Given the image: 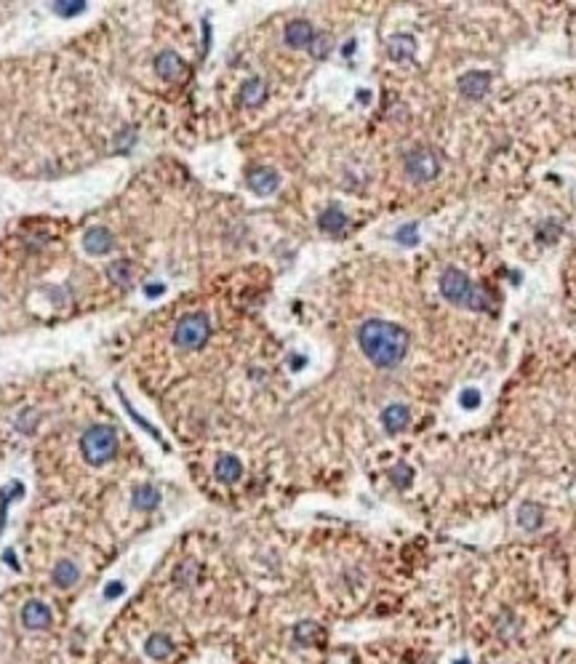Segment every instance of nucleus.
<instances>
[{
  "instance_id": "26",
  "label": "nucleus",
  "mask_w": 576,
  "mask_h": 664,
  "mask_svg": "<svg viewBox=\"0 0 576 664\" xmlns=\"http://www.w3.org/2000/svg\"><path fill=\"white\" fill-rule=\"evenodd\" d=\"M51 8L59 13V16H78V13H83L88 6H85L83 0H59V3H54Z\"/></svg>"
},
{
  "instance_id": "28",
  "label": "nucleus",
  "mask_w": 576,
  "mask_h": 664,
  "mask_svg": "<svg viewBox=\"0 0 576 664\" xmlns=\"http://www.w3.org/2000/svg\"><path fill=\"white\" fill-rule=\"evenodd\" d=\"M536 238H539L541 243H552L555 238H560V224H558V222H547V224H541L539 232H536Z\"/></svg>"
},
{
  "instance_id": "8",
  "label": "nucleus",
  "mask_w": 576,
  "mask_h": 664,
  "mask_svg": "<svg viewBox=\"0 0 576 664\" xmlns=\"http://www.w3.org/2000/svg\"><path fill=\"white\" fill-rule=\"evenodd\" d=\"M488 88H491V75L488 73H480V70H475V73H467L459 78V91H462V97L467 99H483L486 94H488Z\"/></svg>"
},
{
  "instance_id": "32",
  "label": "nucleus",
  "mask_w": 576,
  "mask_h": 664,
  "mask_svg": "<svg viewBox=\"0 0 576 664\" xmlns=\"http://www.w3.org/2000/svg\"><path fill=\"white\" fill-rule=\"evenodd\" d=\"M160 291H163V289H160V286H150V289H147V294H150V296H157Z\"/></svg>"
},
{
  "instance_id": "18",
  "label": "nucleus",
  "mask_w": 576,
  "mask_h": 664,
  "mask_svg": "<svg viewBox=\"0 0 576 664\" xmlns=\"http://www.w3.org/2000/svg\"><path fill=\"white\" fill-rule=\"evenodd\" d=\"M144 653L150 656V659H168L171 653H174V640L168 638V635H163V632H155V635H150L147 638V643H144Z\"/></svg>"
},
{
  "instance_id": "15",
  "label": "nucleus",
  "mask_w": 576,
  "mask_h": 664,
  "mask_svg": "<svg viewBox=\"0 0 576 664\" xmlns=\"http://www.w3.org/2000/svg\"><path fill=\"white\" fill-rule=\"evenodd\" d=\"M131 505H133V509H139V512H152V509L160 505V491L150 483L136 485L131 494Z\"/></svg>"
},
{
  "instance_id": "33",
  "label": "nucleus",
  "mask_w": 576,
  "mask_h": 664,
  "mask_svg": "<svg viewBox=\"0 0 576 664\" xmlns=\"http://www.w3.org/2000/svg\"><path fill=\"white\" fill-rule=\"evenodd\" d=\"M456 664H467V662H464V659H462V662H456Z\"/></svg>"
},
{
  "instance_id": "29",
  "label": "nucleus",
  "mask_w": 576,
  "mask_h": 664,
  "mask_svg": "<svg viewBox=\"0 0 576 664\" xmlns=\"http://www.w3.org/2000/svg\"><path fill=\"white\" fill-rule=\"evenodd\" d=\"M123 581H109L107 587H104V600H115V598H120L123 595Z\"/></svg>"
},
{
  "instance_id": "21",
  "label": "nucleus",
  "mask_w": 576,
  "mask_h": 664,
  "mask_svg": "<svg viewBox=\"0 0 576 664\" xmlns=\"http://www.w3.org/2000/svg\"><path fill=\"white\" fill-rule=\"evenodd\" d=\"M320 638H323V629H320V624H315V622H299V624L294 627V640H296L299 646H315V643H320Z\"/></svg>"
},
{
  "instance_id": "3",
  "label": "nucleus",
  "mask_w": 576,
  "mask_h": 664,
  "mask_svg": "<svg viewBox=\"0 0 576 664\" xmlns=\"http://www.w3.org/2000/svg\"><path fill=\"white\" fill-rule=\"evenodd\" d=\"M80 451L91 467H102L118 454V433L109 424H94L80 437Z\"/></svg>"
},
{
  "instance_id": "12",
  "label": "nucleus",
  "mask_w": 576,
  "mask_h": 664,
  "mask_svg": "<svg viewBox=\"0 0 576 664\" xmlns=\"http://www.w3.org/2000/svg\"><path fill=\"white\" fill-rule=\"evenodd\" d=\"M408 422H411V414H408V409L400 406V403H392V406H387V409L382 411V424L390 435L403 433L408 427Z\"/></svg>"
},
{
  "instance_id": "23",
  "label": "nucleus",
  "mask_w": 576,
  "mask_h": 664,
  "mask_svg": "<svg viewBox=\"0 0 576 664\" xmlns=\"http://www.w3.org/2000/svg\"><path fill=\"white\" fill-rule=\"evenodd\" d=\"M331 49H334V37L328 35V32H315V37H312V56L315 59H325L328 54H331Z\"/></svg>"
},
{
  "instance_id": "31",
  "label": "nucleus",
  "mask_w": 576,
  "mask_h": 664,
  "mask_svg": "<svg viewBox=\"0 0 576 664\" xmlns=\"http://www.w3.org/2000/svg\"><path fill=\"white\" fill-rule=\"evenodd\" d=\"M3 557H6V563H11L13 568H19V563H16V560H13V555H11V550H8V553H6Z\"/></svg>"
},
{
  "instance_id": "2",
  "label": "nucleus",
  "mask_w": 576,
  "mask_h": 664,
  "mask_svg": "<svg viewBox=\"0 0 576 664\" xmlns=\"http://www.w3.org/2000/svg\"><path fill=\"white\" fill-rule=\"evenodd\" d=\"M440 294H443L445 302L456 304V307H464V310H472V313H491L493 310V299L491 294L486 291V286L472 283L456 267H448L440 275Z\"/></svg>"
},
{
  "instance_id": "9",
  "label": "nucleus",
  "mask_w": 576,
  "mask_h": 664,
  "mask_svg": "<svg viewBox=\"0 0 576 664\" xmlns=\"http://www.w3.org/2000/svg\"><path fill=\"white\" fill-rule=\"evenodd\" d=\"M112 246H115V238H112V232H109L107 227H88V230H85L83 248L91 256L107 254V251H112Z\"/></svg>"
},
{
  "instance_id": "19",
  "label": "nucleus",
  "mask_w": 576,
  "mask_h": 664,
  "mask_svg": "<svg viewBox=\"0 0 576 664\" xmlns=\"http://www.w3.org/2000/svg\"><path fill=\"white\" fill-rule=\"evenodd\" d=\"M80 579V568L75 566L72 560H59L56 566H54V584L59 587V590H70V587H75V581Z\"/></svg>"
},
{
  "instance_id": "5",
  "label": "nucleus",
  "mask_w": 576,
  "mask_h": 664,
  "mask_svg": "<svg viewBox=\"0 0 576 664\" xmlns=\"http://www.w3.org/2000/svg\"><path fill=\"white\" fill-rule=\"evenodd\" d=\"M438 171H440V163H438L435 152L427 150V147H416V150H411V152L406 155V174L414 181L435 179V176H438Z\"/></svg>"
},
{
  "instance_id": "6",
  "label": "nucleus",
  "mask_w": 576,
  "mask_h": 664,
  "mask_svg": "<svg viewBox=\"0 0 576 664\" xmlns=\"http://www.w3.org/2000/svg\"><path fill=\"white\" fill-rule=\"evenodd\" d=\"M246 184H248V190L256 193L259 198H267V195H272L277 190L280 174H277L275 169H270V166H256V169H251L246 174Z\"/></svg>"
},
{
  "instance_id": "1",
  "label": "nucleus",
  "mask_w": 576,
  "mask_h": 664,
  "mask_svg": "<svg viewBox=\"0 0 576 664\" xmlns=\"http://www.w3.org/2000/svg\"><path fill=\"white\" fill-rule=\"evenodd\" d=\"M408 331L397 323L371 318L358 328V344L376 368H395L408 355Z\"/></svg>"
},
{
  "instance_id": "20",
  "label": "nucleus",
  "mask_w": 576,
  "mask_h": 664,
  "mask_svg": "<svg viewBox=\"0 0 576 664\" xmlns=\"http://www.w3.org/2000/svg\"><path fill=\"white\" fill-rule=\"evenodd\" d=\"M541 520H544V512H541L539 505H534V502L520 505V509H517V523H520L526 531H536L541 526Z\"/></svg>"
},
{
  "instance_id": "30",
  "label": "nucleus",
  "mask_w": 576,
  "mask_h": 664,
  "mask_svg": "<svg viewBox=\"0 0 576 664\" xmlns=\"http://www.w3.org/2000/svg\"><path fill=\"white\" fill-rule=\"evenodd\" d=\"M478 403H480V395L475 390H467V392L462 395V406H464V409H475Z\"/></svg>"
},
{
  "instance_id": "11",
  "label": "nucleus",
  "mask_w": 576,
  "mask_h": 664,
  "mask_svg": "<svg viewBox=\"0 0 576 664\" xmlns=\"http://www.w3.org/2000/svg\"><path fill=\"white\" fill-rule=\"evenodd\" d=\"M312 37H315V30L307 19H294L286 25V43L291 49H310Z\"/></svg>"
},
{
  "instance_id": "27",
  "label": "nucleus",
  "mask_w": 576,
  "mask_h": 664,
  "mask_svg": "<svg viewBox=\"0 0 576 664\" xmlns=\"http://www.w3.org/2000/svg\"><path fill=\"white\" fill-rule=\"evenodd\" d=\"M195 577H198V563H192V560H187V563H181L176 568V581L179 584H192Z\"/></svg>"
},
{
  "instance_id": "17",
  "label": "nucleus",
  "mask_w": 576,
  "mask_h": 664,
  "mask_svg": "<svg viewBox=\"0 0 576 664\" xmlns=\"http://www.w3.org/2000/svg\"><path fill=\"white\" fill-rule=\"evenodd\" d=\"M264 99H267V83L262 78H248L246 83L240 85V102L246 107H259Z\"/></svg>"
},
{
  "instance_id": "22",
  "label": "nucleus",
  "mask_w": 576,
  "mask_h": 664,
  "mask_svg": "<svg viewBox=\"0 0 576 664\" xmlns=\"http://www.w3.org/2000/svg\"><path fill=\"white\" fill-rule=\"evenodd\" d=\"M107 278L115 283V286H131V262H112L107 267Z\"/></svg>"
},
{
  "instance_id": "24",
  "label": "nucleus",
  "mask_w": 576,
  "mask_h": 664,
  "mask_svg": "<svg viewBox=\"0 0 576 664\" xmlns=\"http://www.w3.org/2000/svg\"><path fill=\"white\" fill-rule=\"evenodd\" d=\"M395 241L400 243V246H406V248H414V246L419 243V224H416V222H411V224H403V227L397 230Z\"/></svg>"
},
{
  "instance_id": "25",
  "label": "nucleus",
  "mask_w": 576,
  "mask_h": 664,
  "mask_svg": "<svg viewBox=\"0 0 576 664\" xmlns=\"http://www.w3.org/2000/svg\"><path fill=\"white\" fill-rule=\"evenodd\" d=\"M387 475H390V481H392L397 488H406V485L414 481V470H411L408 464H403V461H400V464H395V467H390V472H387Z\"/></svg>"
},
{
  "instance_id": "10",
  "label": "nucleus",
  "mask_w": 576,
  "mask_h": 664,
  "mask_svg": "<svg viewBox=\"0 0 576 664\" xmlns=\"http://www.w3.org/2000/svg\"><path fill=\"white\" fill-rule=\"evenodd\" d=\"M187 70V64L181 61V56L176 51H163L155 56V73L166 80H179L181 75Z\"/></svg>"
},
{
  "instance_id": "7",
  "label": "nucleus",
  "mask_w": 576,
  "mask_h": 664,
  "mask_svg": "<svg viewBox=\"0 0 576 664\" xmlns=\"http://www.w3.org/2000/svg\"><path fill=\"white\" fill-rule=\"evenodd\" d=\"M54 622V614L43 600H27L22 605V624L27 629H48Z\"/></svg>"
},
{
  "instance_id": "16",
  "label": "nucleus",
  "mask_w": 576,
  "mask_h": 664,
  "mask_svg": "<svg viewBox=\"0 0 576 664\" xmlns=\"http://www.w3.org/2000/svg\"><path fill=\"white\" fill-rule=\"evenodd\" d=\"M414 51H416V40L411 35H392L390 40H387V54H390V59L392 61H406L414 56Z\"/></svg>"
},
{
  "instance_id": "13",
  "label": "nucleus",
  "mask_w": 576,
  "mask_h": 664,
  "mask_svg": "<svg viewBox=\"0 0 576 664\" xmlns=\"http://www.w3.org/2000/svg\"><path fill=\"white\" fill-rule=\"evenodd\" d=\"M349 224L347 214L339 208V205H328L323 214L318 217V227L323 232H328V235H339V232H344Z\"/></svg>"
},
{
  "instance_id": "4",
  "label": "nucleus",
  "mask_w": 576,
  "mask_h": 664,
  "mask_svg": "<svg viewBox=\"0 0 576 664\" xmlns=\"http://www.w3.org/2000/svg\"><path fill=\"white\" fill-rule=\"evenodd\" d=\"M211 337V320L205 313L184 315L174 328V342L181 350H200Z\"/></svg>"
},
{
  "instance_id": "14",
  "label": "nucleus",
  "mask_w": 576,
  "mask_h": 664,
  "mask_svg": "<svg viewBox=\"0 0 576 664\" xmlns=\"http://www.w3.org/2000/svg\"><path fill=\"white\" fill-rule=\"evenodd\" d=\"M214 475H216V481H222V483H238L240 475H243V464H240L238 457L222 454V457L216 459Z\"/></svg>"
}]
</instances>
